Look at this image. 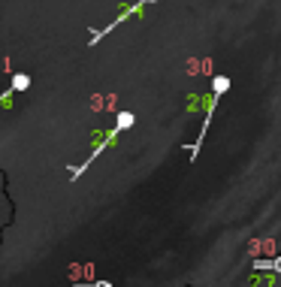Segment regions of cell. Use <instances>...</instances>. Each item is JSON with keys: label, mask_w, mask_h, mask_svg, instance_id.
Listing matches in <instances>:
<instances>
[{"label": "cell", "mask_w": 281, "mask_h": 287, "mask_svg": "<svg viewBox=\"0 0 281 287\" xmlns=\"http://www.w3.org/2000/svg\"><path fill=\"white\" fill-rule=\"evenodd\" d=\"M227 88H230V79H215V94L227 91Z\"/></svg>", "instance_id": "6da1fadb"}, {"label": "cell", "mask_w": 281, "mask_h": 287, "mask_svg": "<svg viewBox=\"0 0 281 287\" xmlns=\"http://www.w3.org/2000/svg\"><path fill=\"white\" fill-rule=\"evenodd\" d=\"M27 76H15V82H12V88H15V91H19V88H27Z\"/></svg>", "instance_id": "7a4b0ae2"}, {"label": "cell", "mask_w": 281, "mask_h": 287, "mask_svg": "<svg viewBox=\"0 0 281 287\" xmlns=\"http://www.w3.org/2000/svg\"><path fill=\"white\" fill-rule=\"evenodd\" d=\"M118 121H121V127H130V121H133V115H130V112H124V115H121Z\"/></svg>", "instance_id": "3957f363"}]
</instances>
